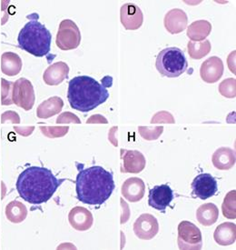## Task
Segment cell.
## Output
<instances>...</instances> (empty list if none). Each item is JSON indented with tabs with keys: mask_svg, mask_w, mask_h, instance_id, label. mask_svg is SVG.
<instances>
[{
	"mask_svg": "<svg viewBox=\"0 0 236 250\" xmlns=\"http://www.w3.org/2000/svg\"><path fill=\"white\" fill-rule=\"evenodd\" d=\"M65 179H58L51 170L41 167H30L19 176L17 190L25 201L33 205L47 202Z\"/></svg>",
	"mask_w": 236,
	"mask_h": 250,
	"instance_id": "obj_1",
	"label": "cell"
},
{
	"mask_svg": "<svg viewBox=\"0 0 236 250\" xmlns=\"http://www.w3.org/2000/svg\"><path fill=\"white\" fill-rule=\"evenodd\" d=\"M115 188L113 174L99 166L81 169L77 176V196L84 204H104L111 197Z\"/></svg>",
	"mask_w": 236,
	"mask_h": 250,
	"instance_id": "obj_2",
	"label": "cell"
},
{
	"mask_svg": "<svg viewBox=\"0 0 236 250\" xmlns=\"http://www.w3.org/2000/svg\"><path fill=\"white\" fill-rule=\"evenodd\" d=\"M108 98L107 87L91 77L79 76L68 83V102L72 108L80 112L91 111L104 104Z\"/></svg>",
	"mask_w": 236,
	"mask_h": 250,
	"instance_id": "obj_3",
	"label": "cell"
},
{
	"mask_svg": "<svg viewBox=\"0 0 236 250\" xmlns=\"http://www.w3.org/2000/svg\"><path fill=\"white\" fill-rule=\"evenodd\" d=\"M51 40V33L38 18L26 23L20 30L18 39L20 48L38 58L45 57L50 52Z\"/></svg>",
	"mask_w": 236,
	"mask_h": 250,
	"instance_id": "obj_4",
	"label": "cell"
},
{
	"mask_svg": "<svg viewBox=\"0 0 236 250\" xmlns=\"http://www.w3.org/2000/svg\"><path fill=\"white\" fill-rule=\"evenodd\" d=\"M156 66L163 77L178 78L186 71L188 63L184 51L172 46L164 48L158 54Z\"/></svg>",
	"mask_w": 236,
	"mask_h": 250,
	"instance_id": "obj_5",
	"label": "cell"
},
{
	"mask_svg": "<svg viewBox=\"0 0 236 250\" xmlns=\"http://www.w3.org/2000/svg\"><path fill=\"white\" fill-rule=\"evenodd\" d=\"M81 42V33L79 26L70 20H63L57 34L56 44L61 50H72L79 47Z\"/></svg>",
	"mask_w": 236,
	"mask_h": 250,
	"instance_id": "obj_6",
	"label": "cell"
},
{
	"mask_svg": "<svg viewBox=\"0 0 236 250\" xmlns=\"http://www.w3.org/2000/svg\"><path fill=\"white\" fill-rule=\"evenodd\" d=\"M178 247L180 250H201L203 237L201 230L189 221H182L178 226Z\"/></svg>",
	"mask_w": 236,
	"mask_h": 250,
	"instance_id": "obj_7",
	"label": "cell"
},
{
	"mask_svg": "<svg viewBox=\"0 0 236 250\" xmlns=\"http://www.w3.org/2000/svg\"><path fill=\"white\" fill-rule=\"evenodd\" d=\"M35 91L32 83L26 79H18L13 84L12 102L26 111L33 108L35 104Z\"/></svg>",
	"mask_w": 236,
	"mask_h": 250,
	"instance_id": "obj_8",
	"label": "cell"
},
{
	"mask_svg": "<svg viewBox=\"0 0 236 250\" xmlns=\"http://www.w3.org/2000/svg\"><path fill=\"white\" fill-rule=\"evenodd\" d=\"M193 196L200 199H208L214 197L218 191L216 179L211 174L203 173L198 175L192 183Z\"/></svg>",
	"mask_w": 236,
	"mask_h": 250,
	"instance_id": "obj_9",
	"label": "cell"
},
{
	"mask_svg": "<svg viewBox=\"0 0 236 250\" xmlns=\"http://www.w3.org/2000/svg\"><path fill=\"white\" fill-rule=\"evenodd\" d=\"M159 224L157 219L150 214H143L134 224L136 236L143 240L153 239L158 234Z\"/></svg>",
	"mask_w": 236,
	"mask_h": 250,
	"instance_id": "obj_10",
	"label": "cell"
},
{
	"mask_svg": "<svg viewBox=\"0 0 236 250\" xmlns=\"http://www.w3.org/2000/svg\"><path fill=\"white\" fill-rule=\"evenodd\" d=\"M174 199V191L168 185L164 184L156 186L149 191L148 205L157 209L164 212L167 207Z\"/></svg>",
	"mask_w": 236,
	"mask_h": 250,
	"instance_id": "obj_11",
	"label": "cell"
},
{
	"mask_svg": "<svg viewBox=\"0 0 236 250\" xmlns=\"http://www.w3.org/2000/svg\"><path fill=\"white\" fill-rule=\"evenodd\" d=\"M120 20L126 30H138L143 25L144 15L136 4L126 3L121 7Z\"/></svg>",
	"mask_w": 236,
	"mask_h": 250,
	"instance_id": "obj_12",
	"label": "cell"
},
{
	"mask_svg": "<svg viewBox=\"0 0 236 250\" xmlns=\"http://www.w3.org/2000/svg\"><path fill=\"white\" fill-rule=\"evenodd\" d=\"M223 63L218 57H211L201 65L200 76L205 83L214 84L223 77Z\"/></svg>",
	"mask_w": 236,
	"mask_h": 250,
	"instance_id": "obj_13",
	"label": "cell"
},
{
	"mask_svg": "<svg viewBox=\"0 0 236 250\" xmlns=\"http://www.w3.org/2000/svg\"><path fill=\"white\" fill-rule=\"evenodd\" d=\"M122 172L138 174L143 171L146 165L144 155L138 150L122 149Z\"/></svg>",
	"mask_w": 236,
	"mask_h": 250,
	"instance_id": "obj_14",
	"label": "cell"
},
{
	"mask_svg": "<svg viewBox=\"0 0 236 250\" xmlns=\"http://www.w3.org/2000/svg\"><path fill=\"white\" fill-rule=\"evenodd\" d=\"M68 220L73 229L79 231L90 229L94 223L92 213L83 207H76L71 209Z\"/></svg>",
	"mask_w": 236,
	"mask_h": 250,
	"instance_id": "obj_15",
	"label": "cell"
},
{
	"mask_svg": "<svg viewBox=\"0 0 236 250\" xmlns=\"http://www.w3.org/2000/svg\"><path fill=\"white\" fill-rule=\"evenodd\" d=\"M164 26L170 34L183 32L188 24V18L184 10L175 8L171 9L164 17Z\"/></svg>",
	"mask_w": 236,
	"mask_h": 250,
	"instance_id": "obj_16",
	"label": "cell"
},
{
	"mask_svg": "<svg viewBox=\"0 0 236 250\" xmlns=\"http://www.w3.org/2000/svg\"><path fill=\"white\" fill-rule=\"evenodd\" d=\"M145 184L141 178H130L122 185L121 193L130 202H138L144 198Z\"/></svg>",
	"mask_w": 236,
	"mask_h": 250,
	"instance_id": "obj_17",
	"label": "cell"
},
{
	"mask_svg": "<svg viewBox=\"0 0 236 250\" xmlns=\"http://www.w3.org/2000/svg\"><path fill=\"white\" fill-rule=\"evenodd\" d=\"M69 67L65 62H58L46 68L43 75L44 82L48 86H58L67 79Z\"/></svg>",
	"mask_w": 236,
	"mask_h": 250,
	"instance_id": "obj_18",
	"label": "cell"
},
{
	"mask_svg": "<svg viewBox=\"0 0 236 250\" xmlns=\"http://www.w3.org/2000/svg\"><path fill=\"white\" fill-rule=\"evenodd\" d=\"M212 162L219 170H228L236 165V152L230 147H220L214 153Z\"/></svg>",
	"mask_w": 236,
	"mask_h": 250,
	"instance_id": "obj_19",
	"label": "cell"
},
{
	"mask_svg": "<svg viewBox=\"0 0 236 250\" xmlns=\"http://www.w3.org/2000/svg\"><path fill=\"white\" fill-rule=\"evenodd\" d=\"M214 238L220 246H230L236 242V226L232 222L219 225L214 233Z\"/></svg>",
	"mask_w": 236,
	"mask_h": 250,
	"instance_id": "obj_20",
	"label": "cell"
},
{
	"mask_svg": "<svg viewBox=\"0 0 236 250\" xmlns=\"http://www.w3.org/2000/svg\"><path fill=\"white\" fill-rule=\"evenodd\" d=\"M22 69V60L18 54L5 52L1 57V70L8 77H15Z\"/></svg>",
	"mask_w": 236,
	"mask_h": 250,
	"instance_id": "obj_21",
	"label": "cell"
},
{
	"mask_svg": "<svg viewBox=\"0 0 236 250\" xmlns=\"http://www.w3.org/2000/svg\"><path fill=\"white\" fill-rule=\"evenodd\" d=\"M64 105V101L59 97H52L42 102L37 110V115L39 119H46L61 112Z\"/></svg>",
	"mask_w": 236,
	"mask_h": 250,
	"instance_id": "obj_22",
	"label": "cell"
},
{
	"mask_svg": "<svg viewBox=\"0 0 236 250\" xmlns=\"http://www.w3.org/2000/svg\"><path fill=\"white\" fill-rule=\"evenodd\" d=\"M219 217V209L214 203H206L198 208L197 218L198 222L204 227H210L216 223Z\"/></svg>",
	"mask_w": 236,
	"mask_h": 250,
	"instance_id": "obj_23",
	"label": "cell"
},
{
	"mask_svg": "<svg viewBox=\"0 0 236 250\" xmlns=\"http://www.w3.org/2000/svg\"><path fill=\"white\" fill-rule=\"evenodd\" d=\"M212 31V25L207 20H197L187 28V37L191 41L200 42L205 40Z\"/></svg>",
	"mask_w": 236,
	"mask_h": 250,
	"instance_id": "obj_24",
	"label": "cell"
},
{
	"mask_svg": "<svg viewBox=\"0 0 236 250\" xmlns=\"http://www.w3.org/2000/svg\"><path fill=\"white\" fill-rule=\"evenodd\" d=\"M6 217L12 223H21L26 219L27 209L20 201H12L6 207Z\"/></svg>",
	"mask_w": 236,
	"mask_h": 250,
	"instance_id": "obj_25",
	"label": "cell"
},
{
	"mask_svg": "<svg viewBox=\"0 0 236 250\" xmlns=\"http://www.w3.org/2000/svg\"><path fill=\"white\" fill-rule=\"evenodd\" d=\"M187 49L191 59L198 60L203 59V57L207 56L210 53L212 46L209 40H203L200 42L189 41Z\"/></svg>",
	"mask_w": 236,
	"mask_h": 250,
	"instance_id": "obj_26",
	"label": "cell"
},
{
	"mask_svg": "<svg viewBox=\"0 0 236 250\" xmlns=\"http://www.w3.org/2000/svg\"><path fill=\"white\" fill-rule=\"evenodd\" d=\"M236 190L230 191L225 196L223 200L222 210L223 217L228 219H236Z\"/></svg>",
	"mask_w": 236,
	"mask_h": 250,
	"instance_id": "obj_27",
	"label": "cell"
},
{
	"mask_svg": "<svg viewBox=\"0 0 236 250\" xmlns=\"http://www.w3.org/2000/svg\"><path fill=\"white\" fill-rule=\"evenodd\" d=\"M219 92L224 98L235 99L236 96V79H224L219 86Z\"/></svg>",
	"mask_w": 236,
	"mask_h": 250,
	"instance_id": "obj_28",
	"label": "cell"
},
{
	"mask_svg": "<svg viewBox=\"0 0 236 250\" xmlns=\"http://www.w3.org/2000/svg\"><path fill=\"white\" fill-rule=\"evenodd\" d=\"M2 90H1V103L3 105H12V88L13 82L2 79Z\"/></svg>",
	"mask_w": 236,
	"mask_h": 250,
	"instance_id": "obj_29",
	"label": "cell"
},
{
	"mask_svg": "<svg viewBox=\"0 0 236 250\" xmlns=\"http://www.w3.org/2000/svg\"><path fill=\"white\" fill-rule=\"evenodd\" d=\"M138 130L140 132V135L146 140H156L157 139L162 133L164 131L163 126H157V127H144V126H139Z\"/></svg>",
	"mask_w": 236,
	"mask_h": 250,
	"instance_id": "obj_30",
	"label": "cell"
},
{
	"mask_svg": "<svg viewBox=\"0 0 236 250\" xmlns=\"http://www.w3.org/2000/svg\"><path fill=\"white\" fill-rule=\"evenodd\" d=\"M41 131L48 138H58L66 135L69 127L68 126H59V127H40Z\"/></svg>",
	"mask_w": 236,
	"mask_h": 250,
	"instance_id": "obj_31",
	"label": "cell"
},
{
	"mask_svg": "<svg viewBox=\"0 0 236 250\" xmlns=\"http://www.w3.org/2000/svg\"><path fill=\"white\" fill-rule=\"evenodd\" d=\"M175 123V120L173 116L170 113L166 112V111H162V112L156 114L151 120V123Z\"/></svg>",
	"mask_w": 236,
	"mask_h": 250,
	"instance_id": "obj_32",
	"label": "cell"
},
{
	"mask_svg": "<svg viewBox=\"0 0 236 250\" xmlns=\"http://www.w3.org/2000/svg\"><path fill=\"white\" fill-rule=\"evenodd\" d=\"M66 122L79 124L80 120H79V118L76 115L69 112L63 113L62 115L59 116V119H57V123L58 124L59 123H66Z\"/></svg>",
	"mask_w": 236,
	"mask_h": 250,
	"instance_id": "obj_33",
	"label": "cell"
},
{
	"mask_svg": "<svg viewBox=\"0 0 236 250\" xmlns=\"http://www.w3.org/2000/svg\"><path fill=\"white\" fill-rule=\"evenodd\" d=\"M3 116L7 117L9 120H11L13 123H20V119L19 115L17 113L12 112V111H8V112L4 113Z\"/></svg>",
	"mask_w": 236,
	"mask_h": 250,
	"instance_id": "obj_34",
	"label": "cell"
}]
</instances>
